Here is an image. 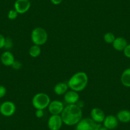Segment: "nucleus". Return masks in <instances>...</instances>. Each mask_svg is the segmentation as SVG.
<instances>
[{
  "mask_svg": "<svg viewBox=\"0 0 130 130\" xmlns=\"http://www.w3.org/2000/svg\"><path fill=\"white\" fill-rule=\"evenodd\" d=\"M63 124L67 126H76L82 119V110L77 104L65 106L61 114Z\"/></svg>",
  "mask_w": 130,
  "mask_h": 130,
  "instance_id": "obj_1",
  "label": "nucleus"
},
{
  "mask_svg": "<svg viewBox=\"0 0 130 130\" xmlns=\"http://www.w3.org/2000/svg\"><path fill=\"white\" fill-rule=\"evenodd\" d=\"M88 81L89 78L87 73L84 72H78L70 77L67 84L69 89L78 92L86 89Z\"/></svg>",
  "mask_w": 130,
  "mask_h": 130,
  "instance_id": "obj_2",
  "label": "nucleus"
},
{
  "mask_svg": "<svg viewBox=\"0 0 130 130\" xmlns=\"http://www.w3.org/2000/svg\"><path fill=\"white\" fill-rule=\"evenodd\" d=\"M31 39L34 45H43L48 40V33L43 27H35L31 31Z\"/></svg>",
  "mask_w": 130,
  "mask_h": 130,
  "instance_id": "obj_3",
  "label": "nucleus"
},
{
  "mask_svg": "<svg viewBox=\"0 0 130 130\" xmlns=\"http://www.w3.org/2000/svg\"><path fill=\"white\" fill-rule=\"evenodd\" d=\"M51 102L49 96L44 92H38L32 98V105L36 110L45 109Z\"/></svg>",
  "mask_w": 130,
  "mask_h": 130,
  "instance_id": "obj_4",
  "label": "nucleus"
},
{
  "mask_svg": "<svg viewBox=\"0 0 130 130\" xmlns=\"http://www.w3.org/2000/svg\"><path fill=\"white\" fill-rule=\"evenodd\" d=\"M100 124L96 123L92 119H82L75 126V130H98L100 127Z\"/></svg>",
  "mask_w": 130,
  "mask_h": 130,
  "instance_id": "obj_5",
  "label": "nucleus"
},
{
  "mask_svg": "<svg viewBox=\"0 0 130 130\" xmlns=\"http://www.w3.org/2000/svg\"><path fill=\"white\" fill-rule=\"evenodd\" d=\"M15 111V104L11 101L3 102L0 106V113L5 117H11L14 114Z\"/></svg>",
  "mask_w": 130,
  "mask_h": 130,
  "instance_id": "obj_6",
  "label": "nucleus"
},
{
  "mask_svg": "<svg viewBox=\"0 0 130 130\" xmlns=\"http://www.w3.org/2000/svg\"><path fill=\"white\" fill-rule=\"evenodd\" d=\"M62 124L61 115H51L47 121V126L50 130H59Z\"/></svg>",
  "mask_w": 130,
  "mask_h": 130,
  "instance_id": "obj_7",
  "label": "nucleus"
},
{
  "mask_svg": "<svg viewBox=\"0 0 130 130\" xmlns=\"http://www.w3.org/2000/svg\"><path fill=\"white\" fill-rule=\"evenodd\" d=\"M64 107L65 106L62 102L56 100L51 101L47 108L51 115H61Z\"/></svg>",
  "mask_w": 130,
  "mask_h": 130,
  "instance_id": "obj_8",
  "label": "nucleus"
},
{
  "mask_svg": "<svg viewBox=\"0 0 130 130\" xmlns=\"http://www.w3.org/2000/svg\"><path fill=\"white\" fill-rule=\"evenodd\" d=\"M31 7L29 0H16L14 3V9L19 14L26 13Z\"/></svg>",
  "mask_w": 130,
  "mask_h": 130,
  "instance_id": "obj_9",
  "label": "nucleus"
},
{
  "mask_svg": "<svg viewBox=\"0 0 130 130\" xmlns=\"http://www.w3.org/2000/svg\"><path fill=\"white\" fill-rule=\"evenodd\" d=\"M64 100L68 105L77 104L80 100L79 94L77 91L70 89L64 94Z\"/></svg>",
  "mask_w": 130,
  "mask_h": 130,
  "instance_id": "obj_10",
  "label": "nucleus"
},
{
  "mask_svg": "<svg viewBox=\"0 0 130 130\" xmlns=\"http://www.w3.org/2000/svg\"><path fill=\"white\" fill-rule=\"evenodd\" d=\"M91 119H92L96 123H103L106 115L104 111L100 108H93L90 113Z\"/></svg>",
  "mask_w": 130,
  "mask_h": 130,
  "instance_id": "obj_11",
  "label": "nucleus"
},
{
  "mask_svg": "<svg viewBox=\"0 0 130 130\" xmlns=\"http://www.w3.org/2000/svg\"><path fill=\"white\" fill-rule=\"evenodd\" d=\"M118 124L119 121L117 117L113 115L106 116L103 122V126L108 129V130H112L116 129L118 126Z\"/></svg>",
  "mask_w": 130,
  "mask_h": 130,
  "instance_id": "obj_12",
  "label": "nucleus"
},
{
  "mask_svg": "<svg viewBox=\"0 0 130 130\" xmlns=\"http://www.w3.org/2000/svg\"><path fill=\"white\" fill-rule=\"evenodd\" d=\"M15 61L14 56L9 51H5L1 56V62L5 67H12Z\"/></svg>",
  "mask_w": 130,
  "mask_h": 130,
  "instance_id": "obj_13",
  "label": "nucleus"
},
{
  "mask_svg": "<svg viewBox=\"0 0 130 130\" xmlns=\"http://www.w3.org/2000/svg\"><path fill=\"white\" fill-rule=\"evenodd\" d=\"M127 44L128 43L126 38L123 37H117V38H116L115 40L112 43V46L116 51H119V52H121V51L123 52Z\"/></svg>",
  "mask_w": 130,
  "mask_h": 130,
  "instance_id": "obj_14",
  "label": "nucleus"
},
{
  "mask_svg": "<svg viewBox=\"0 0 130 130\" xmlns=\"http://www.w3.org/2000/svg\"><path fill=\"white\" fill-rule=\"evenodd\" d=\"M119 122L128 123L130 122V111L128 110H121L116 115Z\"/></svg>",
  "mask_w": 130,
  "mask_h": 130,
  "instance_id": "obj_15",
  "label": "nucleus"
},
{
  "mask_svg": "<svg viewBox=\"0 0 130 130\" xmlns=\"http://www.w3.org/2000/svg\"><path fill=\"white\" fill-rule=\"evenodd\" d=\"M69 87L68 86V84L65 82H59L56 84V86L54 87V92L57 95H64L67 91H68Z\"/></svg>",
  "mask_w": 130,
  "mask_h": 130,
  "instance_id": "obj_16",
  "label": "nucleus"
},
{
  "mask_svg": "<svg viewBox=\"0 0 130 130\" xmlns=\"http://www.w3.org/2000/svg\"><path fill=\"white\" fill-rule=\"evenodd\" d=\"M121 82L124 87H130V68L123 71L121 76Z\"/></svg>",
  "mask_w": 130,
  "mask_h": 130,
  "instance_id": "obj_17",
  "label": "nucleus"
},
{
  "mask_svg": "<svg viewBox=\"0 0 130 130\" xmlns=\"http://www.w3.org/2000/svg\"><path fill=\"white\" fill-rule=\"evenodd\" d=\"M41 48L40 46L37 45H33L31 46L29 49V54L31 57L36 58V57H39L41 54Z\"/></svg>",
  "mask_w": 130,
  "mask_h": 130,
  "instance_id": "obj_18",
  "label": "nucleus"
},
{
  "mask_svg": "<svg viewBox=\"0 0 130 130\" xmlns=\"http://www.w3.org/2000/svg\"><path fill=\"white\" fill-rule=\"evenodd\" d=\"M116 39V37H115L114 34L111 32H106L105 34L103 36V40L105 42L108 44H111L113 42V41Z\"/></svg>",
  "mask_w": 130,
  "mask_h": 130,
  "instance_id": "obj_19",
  "label": "nucleus"
},
{
  "mask_svg": "<svg viewBox=\"0 0 130 130\" xmlns=\"http://www.w3.org/2000/svg\"><path fill=\"white\" fill-rule=\"evenodd\" d=\"M18 15H19L18 12H17L15 10V9L10 10L8 13V18L10 20L13 21V20L16 19L17 18Z\"/></svg>",
  "mask_w": 130,
  "mask_h": 130,
  "instance_id": "obj_20",
  "label": "nucleus"
},
{
  "mask_svg": "<svg viewBox=\"0 0 130 130\" xmlns=\"http://www.w3.org/2000/svg\"><path fill=\"white\" fill-rule=\"evenodd\" d=\"M13 45V41H12V40L10 38H6L4 48L7 50H9L11 48H12Z\"/></svg>",
  "mask_w": 130,
  "mask_h": 130,
  "instance_id": "obj_21",
  "label": "nucleus"
},
{
  "mask_svg": "<svg viewBox=\"0 0 130 130\" xmlns=\"http://www.w3.org/2000/svg\"><path fill=\"white\" fill-rule=\"evenodd\" d=\"M12 67L14 70H18L21 69V67H22V63L18 61H15L13 63V64L12 65Z\"/></svg>",
  "mask_w": 130,
  "mask_h": 130,
  "instance_id": "obj_22",
  "label": "nucleus"
},
{
  "mask_svg": "<svg viewBox=\"0 0 130 130\" xmlns=\"http://www.w3.org/2000/svg\"><path fill=\"white\" fill-rule=\"evenodd\" d=\"M124 55L127 58L130 59V44H127L126 48L123 51Z\"/></svg>",
  "mask_w": 130,
  "mask_h": 130,
  "instance_id": "obj_23",
  "label": "nucleus"
},
{
  "mask_svg": "<svg viewBox=\"0 0 130 130\" xmlns=\"http://www.w3.org/2000/svg\"><path fill=\"white\" fill-rule=\"evenodd\" d=\"M7 94V89L5 86H0V98L5 97V96Z\"/></svg>",
  "mask_w": 130,
  "mask_h": 130,
  "instance_id": "obj_24",
  "label": "nucleus"
},
{
  "mask_svg": "<svg viewBox=\"0 0 130 130\" xmlns=\"http://www.w3.org/2000/svg\"><path fill=\"white\" fill-rule=\"evenodd\" d=\"M35 116L38 119L42 118L43 116H44V111H43V110H37L35 112Z\"/></svg>",
  "mask_w": 130,
  "mask_h": 130,
  "instance_id": "obj_25",
  "label": "nucleus"
},
{
  "mask_svg": "<svg viewBox=\"0 0 130 130\" xmlns=\"http://www.w3.org/2000/svg\"><path fill=\"white\" fill-rule=\"evenodd\" d=\"M6 38L0 33V48H4Z\"/></svg>",
  "mask_w": 130,
  "mask_h": 130,
  "instance_id": "obj_26",
  "label": "nucleus"
},
{
  "mask_svg": "<svg viewBox=\"0 0 130 130\" xmlns=\"http://www.w3.org/2000/svg\"><path fill=\"white\" fill-rule=\"evenodd\" d=\"M51 2L54 5H58L62 3V0H51Z\"/></svg>",
  "mask_w": 130,
  "mask_h": 130,
  "instance_id": "obj_27",
  "label": "nucleus"
},
{
  "mask_svg": "<svg viewBox=\"0 0 130 130\" xmlns=\"http://www.w3.org/2000/svg\"><path fill=\"white\" fill-rule=\"evenodd\" d=\"M98 130H108V129L107 128H106L105 127H104V126H101L100 127L99 129H98Z\"/></svg>",
  "mask_w": 130,
  "mask_h": 130,
  "instance_id": "obj_28",
  "label": "nucleus"
},
{
  "mask_svg": "<svg viewBox=\"0 0 130 130\" xmlns=\"http://www.w3.org/2000/svg\"><path fill=\"white\" fill-rule=\"evenodd\" d=\"M0 106H1V103H0Z\"/></svg>",
  "mask_w": 130,
  "mask_h": 130,
  "instance_id": "obj_29",
  "label": "nucleus"
}]
</instances>
